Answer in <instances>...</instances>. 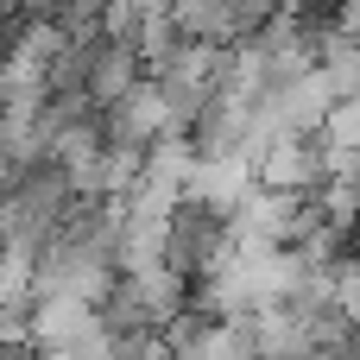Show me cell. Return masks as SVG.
Wrapping results in <instances>:
<instances>
[{
  "mask_svg": "<svg viewBox=\"0 0 360 360\" xmlns=\"http://www.w3.org/2000/svg\"><path fill=\"white\" fill-rule=\"evenodd\" d=\"M253 171H259L266 190H291V196H304V190H316V184L329 177V158H316V152L304 146V133H278V139L253 158Z\"/></svg>",
  "mask_w": 360,
  "mask_h": 360,
  "instance_id": "6da1fadb",
  "label": "cell"
},
{
  "mask_svg": "<svg viewBox=\"0 0 360 360\" xmlns=\"http://www.w3.org/2000/svg\"><path fill=\"white\" fill-rule=\"evenodd\" d=\"M133 76H139V44H120V38H114V44L89 63V101H108V108H114V101L133 89Z\"/></svg>",
  "mask_w": 360,
  "mask_h": 360,
  "instance_id": "7a4b0ae2",
  "label": "cell"
}]
</instances>
